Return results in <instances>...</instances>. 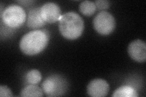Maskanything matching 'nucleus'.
I'll return each instance as SVG.
<instances>
[{"mask_svg": "<svg viewBox=\"0 0 146 97\" xmlns=\"http://www.w3.org/2000/svg\"><path fill=\"white\" fill-rule=\"evenodd\" d=\"M49 41L47 31L35 30L25 34L21 39L20 48L25 55H35L46 48Z\"/></svg>", "mask_w": 146, "mask_h": 97, "instance_id": "obj_1", "label": "nucleus"}, {"mask_svg": "<svg viewBox=\"0 0 146 97\" xmlns=\"http://www.w3.org/2000/svg\"><path fill=\"white\" fill-rule=\"evenodd\" d=\"M58 27L63 37L73 40L78 38L82 34L84 30V21L77 13L70 12L62 15Z\"/></svg>", "mask_w": 146, "mask_h": 97, "instance_id": "obj_2", "label": "nucleus"}, {"mask_svg": "<svg viewBox=\"0 0 146 97\" xmlns=\"http://www.w3.org/2000/svg\"><path fill=\"white\" fill-rule=\"evenodd\" d=\"M1 22L12 29L21 27L26 20L25 10L17 4L8 6L1 13Z\"/></svg>", "mask_w": 146, "mask_h": 97, "instance_id": "obj_3", "label": "nucleus"}, {"mask_svg": "<svg viewBox=\"0 0 146 97\" xmlns=\"http://www.w3.org/2000/svg\"><path fill=\"white\" fill-rule=\"evenodd\" d=\"M68 82L63 76L54 74L46 78L42 84V90L48 96H59L66 93Z\"/></svg>", "mask_w": 146, "mask_h": 97, "instance_id": "obj_4", "label": "nucleus"}, {"mask_svg": "<svg viewBox=\"0 0 146 97\" xmlns=\"http://www.w3.org/2000/svg\"><path fill=\"white\" fill-rule=\"evenodd\" d=\"M93 26L98 33L102 35H108L115 30L116 21L110 13L102 11L94 18Z\"/></svg>", "mask_w": 146, "mask_h": 97, "instance_id": "obj_5", "label": "nucleus"}, {"mask_svg": "<svg viewBox=\"0 0 146 97\" xmlns=\"http://www.w3.org/2000/svg\"><path fill=\"white\" fill-rule=\"evenodd\" d=\"M40 13L43 20L48 23L56 22L62 15L58 4L51 2L44 4L40 7Z\"/></svg>", "mask_w": 146, "mask_h": 97, "instance_id": "obj_6", "label": "nucleus"}, {"mask_svg": "<svg viewBox=\"0 0 146 97\" xmlns=\"http://www.w3.org/2000/svg\"><path fill=\"white\" fill-rule=\"evenodd\" d=\"M110 90L108 83L103 79L96 78L91 81L87 86V94L93 97H104L107 95Z\"/></svg>", "mask_w": 146, "mask_h": 97, "instance_id": "obj_7", "label": "nucleus"}, {"mask_svg": "<svg viewBox=\"0 0 146 97\" xmlns=\"http://www.w3.org/2000/svg\"><path fill=\"white\" fill-rule=\"evenodd\" d=\"M128 53L131 59L139 63L146 60V45L144 41L136 40L131 42L128 47Z\"/></svg>", "mask_w": 146, "mask_h": 97, "instance_id": "obj_8", "label": "nucleus"}, {"mask_svg": "<svg viewBox=\"0 0 146 97\" xmlns=\"http://www.w3.org/2000/svg\"><path fill=\"white\" fill-rule=\"evenodd\" d=\"M46 22L43 20L40 13V8L31 9L26 19V24L29 28L36 29L44 26Z\"/></svg>", "mask_w": 146, "mask_h": 97, "instance_id": "obj_9", "label": "nucleus"}, {"mask_svg": "<svg viewBox=\"0 0 146 97\" xmlns=\"http://www.w3.org/2000/svg\"><path fill=\"white\" fill-rule=\"evenodd\" d=\"M139 95L133 87L129 86H124L119 87L113 92V97H137Z\"/></svg>", "mask_w": 146, "mask_h": 97, "instance_id": "obj_10", "label": "nucleus"}, {"mask_svg": "<svg viewBox=\"0 0 146 97\" xmlns=\"http://www.w3.org/2000/svg\"><path fill=\"white\" fill-rule=\"evenodd\" d=\"M21 96H43V91L40 87L34 84H31L26 86L22 90L21 93Z\"/></svg>", "mask_w": 146, "mask_h": 97, "instance_id": "obj_11", "label": "nucleus"}, {"mask_svg": "<svg viewBox=\"0 0 146 97\" xmlns=\"http://www.w3.org/2000/svg\"><path fill=\"white\" fill-rule=\"evenodd\" d=\"M79 11L85 16H91L96 11V7L94 2L86 0L80 4Z\"/></svg>", "mask_w": 146, "mask_h": 97, "instance_id": "obj_12", "label": "nucleus"}, {"mask_svg": "<svg viewBox=\"0 0 146 97\" xmlns=\"http://www.w3.org/2000/svg\"><path fill=\"white\" fill-rule=\"evenodd\" d=\"M42 74L39 71L33 69L27 73L26 78L27 82L30 84L36 85L42 80Z\"/></svg>", "mask_w": 146, "mask_h": 97, "instance_id": "obj_13", "label": "nucleus"}, {"mask_svg": "<svg viewBox=\"0 0 146 97\" xmlns=\"http://www.w3.org/2000/svg\"><path fill=\"white\" fill-rule=\"evenodd\" d=\"M95 5L99 11H102L105 9H107L110 6V1L107 0H97L95 1Z\"/></svg>", "mask_w": 146, "mask_h": 97, "instance_id": "obj_14", "label": "nucleus"}, {"mask_svg": "<svg viewBox=\"0 0 146 97\" xmlns=\"http://www.w3.org/2000/svg\"><path fill=\"white\" fill-rule=\"evenodd\" d=\"M0 96L12 97L13 96L12 92L10 89H9L6 86H0Z\"/></svg>", "mask_w": 146, "mask_h": 97, "instance_id": "obj_15", "label": "nucleus"}, {"mask_svg": "<svg viewBox=\"0 0 146 97\" xmlns=\"http://www.w3.org/2000/svg\"><path fill=\"white\" fill-rule=\"evenodd\" d=\"M19 3H23V4H24L25 5H26L27 4V3H29L30 4V3H33V1H18Z\"/></svg>", "mask_w": 146, "mask_h": 97, "instance_id": "obj_16", "label": "nucleus"}]
</instances>
